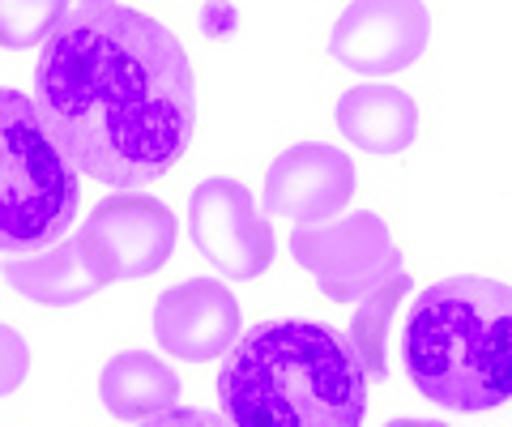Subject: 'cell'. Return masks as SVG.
Returning <instances> with one entry per match:
<instances>
[{
	"mask_svg": "<svg viewBox=\"0 0 512 427\" xmlns=\"http://www.w3.org/2000/svg\"><path fill=\"white\" fill-rule=\"evenodd\" d=\"M35 107L77 171L111 188L167 176L197 129V90L180 39L128 5H77L52 30Z\"/></svg>",
	"mask_w": 512,
	"mask_h": 427,
	"instance_id": "obj_1",
	"label": "cell"
},
{
	"mask_svg": "<svg viewBox=\"0 0 512 427\" xmlns=\"http://www.w3.org/2000/svg\"><path fill=\"white\" fill-rule=\"evenodd\" d=\"M218 398L235 427H359L367 415V368L338 329L265 321L222 363Z\"/></svg>",
	"mask_w": 512,
	"mask_h": 427,
	"instance_id": "obj_2",
	"label": "cell"
},
{
	"mask_svg": "<svg viewBox=\"0 0 512 427\" xmlns=\"http://www.w3.org/2000/svg\"><path fill=\"white\" fill-rule=\"evenodd\" d=\"M402 359L414 389L444 410H491L512 398V287L444 278L410 308Z\"/></svg>",
	"mask_w": 512,
	"mask_h": 427,
	"instance_id": "obj_3",
	"label": "cell"
},
{
	"mask_svg": "<svg viewBox=\"0 0 512 427\" xmlns=\"http://www.w3.org/2000/svg\"><path fill=\"white\" fill-rule=\"evenodd\" d=\"M291 257L316 278L333 304L359 308L350 321V342L363 359L367 376H384V321L410 291V274L402 270L389 227L372 210L312 223L291 231Z\"/></svg>",
	"mask_w": 512,
	"mask_h": 427,
	"instance_id": "obj_4",
	"label": "cell"
},
{
	"mask_svg": "<svg viewBox=\"0 0 512 427\" xmlns=\"http://www.w3.org/2000/svg\"><path fill=\"white\" fill-rule=\"evenodd\" d=\"M77 197V167L47 137L35 99L0 86V252L22 257L60 244Z\"/></svg>",
	"mask_w": 512,
	"mask_h": 427,
	"instance_id": "obj_5",
	"label": "cell"
},
{
	"mask_svg": "<svg viewBox=\"0 0 512 427\" xmlns=\"http://www.w3.org/2000/svg\"><path fill=\"white\" fill-rule=\"evenodd\" d=\"M188 240L222 278L252 282L274 261V227L256 210V197L239 180L210 176L188 197Z\"/></svg>",
	"mask_w": 512,
	"mask_h": 427,
	"instance_id": "obj_6",
	"label": "cell"
},
{
	"mask_svg": "<svg viewBox=\"0 0 512 427\" xmlns=\"http://www.w3.org/2000/svg\"><path fill=\"white\" fill-rule=\"evenodd\" d=\"M77 240L99 282H128L163 270L175 248V214L146 193H116L94 205Z\"/></svg>",
	"mask_w": 512,
	"mask_h": 427,
	"instance_id": "obj_7",
	"label": "cell"
},
{
	"mask_svg": "<svg viewBox=\"0 0 512 427\" xmlns=\"http://www.w3.org/2000/svg\"><path fill=\"white\" fill-rule=\"evenodd\" d=\"M431 18L423 0H350L329 35L338 65L363 77L402 73L427 52Z\"/></svg>",
	"mask_w": 512,
	"mask_h": 427,
	"instance_id": "obj_8",
	"label": "cell"
},
{
	"mask_svg": "<svg viewBox=\"0 0 512 427\" xmlns=\"http://www.w3.org/2000/svg\"><path fill=\"white\" fill-rule=\"evenodd\" d=\"M350 197H355V163L350 154L320 141L282 150L265 171V210L299 227L329 223Z\"/></svg>",
	"mask_w": 512,
	"mask_h": 427,
	"instance_id": "obj_9",
	"label": "cell"
},
{
	"mask_svg": "<svg viewBox=\"0 0 512 427\" xmlns=\"http://www.w3.org/2000/svg\"><path fill=\"white\" fill-rule=\"evenodd\" d=\"M154 338L167 355L188 363L222 359L239 338V304L214 278H188L158 295Z\"/></svg>",
	"mask_w": 512,
	"mask_h": 427,
	"instance_id": "obj_10",
	"label": "cell"
},
{
	"mask_svg": "<svg viewBox=\"0 0 512 427\" xmlns=\"http://www.w3.org/2000/svg\"><path fill=\"white\" fill-rule=\"evenodd\" d=\"M338 129L363 154H402L419 137V107L397 86H355L338 99Z\"/></svg>",
	"mask_w": 512,
	"mask_h": 427,
	"instance_id": "obj_11",
	"label": "cell"
},
{
	"mask_svg": "<svg viewBox=\"0 0 512 427\" xmlns=\"http://www.w3.org/2000/svg\"><path fill=\"white\" fill-rule=\"evenodd\" d=\"M0 278L43 308H69L90 299L94 291H103L99 274L86 261L82 240H60L43 248L39 257H5L0 261Z\"/></svg>",
	"mask_w": 512,
	"mask_h": 427,
	"instance_id": "obj_12",
	"label": "cell"
},
{
	"mask_svg": "<svg viewBox=\"0 0 512 427\" xmlns=\"http://www.w3.org/2000/svg\"><path fill=\"white\" fill-rule=\"evenodd\" d=\"M99 398L116 419L124 423H146L163 410H175L180 398V376L150 351H120L107 359L99 376Z\"/></svg>",
	"mask_w": 512,
	"mask_h": 427,
	"instance_id": "obj_13",
	"label": "cell"
},
{
	"mask_svg": "<svg viewBox=\"0 0 512 427\" xmlns=\"http://www.w3.org/2000/svg\"><path fill=\"white\" fill-rule=\"evenodd\" d=\"M64 22V0H0V47L26 52L52 39Z\"/></svg>",
	"mask_w": 512,
	"mask_h": 427,
	"instance_id": "obj_14",
	"label": "cell"
},
{
	"mask_svg": "<svg viewBox=\"0 0 512 427\" xmlns=\"http://www.w3.org/2000/svg\"><path fill=\"white\" fill-rule=\"evenodd\" d=\"M30 372V346L13 325L0 321V398L18 393V385L26 381Z\"/></svg>",
	"mask_w": 512,
	"mask_h": 427,
	"instance_id": "obj_15",
	"label": "cell"
},
{
	"mask_svg": "<svg viewBox=\"0 0 512 427\" xmlns=\"http://www.w3.org/2000/svg\"><path fill=\"white\" fill-rule=\"evenodd\" d=\"M141 427H235L231 419L214 415V410H197V406H175V410H163V415L146 419Z\"/></svg>",
	"mask_w": 512,
	"mask_h": 427,
	"instance_id": "obj_16",
	"label": "cell"
},
{
	"mask_svg": "<svg viewBox=\"0 0 512 427\" xmlns=\"http://www.w3.org/2000/svg\"><path fill=\"white\" fill-rule=\"evenodd\" d=\"M384 427H444V423H423V419H393V423H384Z\"/></svg>",
	"mask_w": 512,
	"mask_h": 427,
	"instance_id": "obj_17",
	"label": "cell"
},
{
	"mask_svg": "<svg viewBox=\"0 0 512 427\" xmlns=\"http://www.w3.org/2000/svg\"><path fill=\"white\" fill-rule=\"evenodd\" d=\"M82 5H111V0H82Z\"/></svg>",
	"mask_w": 512,
	"mask_h": 427,
	"instance_id": "obj_18",
	"label": "cell"
}]
</instances>
